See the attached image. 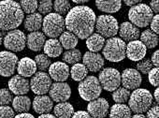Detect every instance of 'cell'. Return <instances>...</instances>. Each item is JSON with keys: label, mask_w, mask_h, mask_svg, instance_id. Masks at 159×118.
<instances>
[{"label": "cell", "mask_w": 159, "mask_h": 118, "mask_svg": "<svg viewBox=\"0 0 159 118\" xmlns=\"http://www.w3.org/2000/svg\"><path fill=\"white\" fill-rule=\"evenodd\" d=\"M149 7H150V9L152 10V12H154L155 14H158L159 7H158V1H157V0H153V1H151Z\"/></svg>", "instance_id": "obj_47"}, {"label": "cell", "mask_w": 159, "mask_h": 118, "mask_svg": "<svg viewBox=\"0 0 159 118\" xmlns=\"http://www.w3.org/2000/svg\"><path fill=\"white\" fill-rule=\"evenodd\" d=\"M158 68H152L150 72L148 73V78H149V82L152 85L157 87L159 81H158Z\"/></svg>", "instance_id": "obj_42"}, {"label": "cell", "mask_w": 159, "mask_h": 118, "mask_svg": "<svg viewBox=\"0 0 159 118\" xmlns=\"http://www.w3.org/2000/svg\"><path fill=\"white\" fill-rule=\"evenodd\" d=\"M98 81L104 90L112 92L120 87L121 74L113 68H106L100 71Z\"/></svg>", "instance_id": "obj_9"}, {"label": "cell", "mask_w": 159, "mask_h": 118, "mask_svg": "<svg viewBox=\"0 0 159 118\" xmlns=\"http://www.w3.org/2000/svg\"><path fill=\"white\" fill-rule=\"evenodd\" d=\"M158 20H159V16H158V14H155V16L152 17V21H151V23H150V25H151V30H152L154 34H156V35H158V33H159Z\"/></svg>", "instance_id": "obj_44"}, {"label": "cell", "mask_w": 159, "mask_h": 118, "mask_svg": "<svg viewBox=\"0 0 159 118\" xmlns=\"http://www.w3.org/2000/svg\"><path fill=\"white\" fill-rule=\"evenodd\" d=\"M59 42L62 48L66 50H72L78 45V38L69 31H65L60 35Z\"/></svg>", "instance_id": "obj_32"}, {"label": "cell", "mask_w": 159, "mask_h": 118, "mask_svg": "<svg viewBox=\"0 0 159 118\" xmlns=\"http://www.w3.org/2000/svg\"><path fill=\"white\" fill-rule=\"evenodd\" d=\"M140 73L135 68H125L121 75V83L127 90H136L141 84Z\"/></svg>", "instance_id": "obj_13"}, {"label": "cell", "mask_w": 159, "mask_h": 118, "mask_svg": "<svg viewBox=\"0 0 159 118\" xmlns=\"http://www.w3.org/2000/svg\"><path fill=\"white\" fill-rule=\"evenodd\" d=\"M71 118H92V117L85 111H78L73 113Z\"/></svg>", "instance_id": "obj_46"}, {"label": "cell", "mask_w": 159, "mask_h": 118, "mask_svg": "<svg viewBox=\"0 0 159 118\" xmlns=\"http://www.w3.org/2000/svg\"><path fill=\"white\" fill-rule=\"evenodd\" d=\"M131 118H146V117L142 113H136L135 115L131 116Z\"/></svg>", "instance_id": "obj_53"}, {"label": "cell", "mask_w": 159, "mask_h": 118, "mask_svg": "<svg viewBox=\"0 0 159 118\" xmlns=\"http://www.w3.org/2000/svg\"><path fill=\"white\" fill-rule=\"evenodd\" d=\"M153 96H154V98H155V102H156V104H158V102H159V97H158V89H157V88L155 89Z\"/></svg>", "instance_id": "obj_52"}, {"label": "cell", "mask_w": 159, "mask_h": 118, "mask_svg": "<svg viewBox=\"0 0 159 118\" xmlns=\"http://www.w3.org/2000/svg\"><path fill=\"white\" fill-rule=\"evenodd\" d=\"M158 110H159V107L157 105L152 106L151 109L147 111L146 118H158Z\"/></svg>", "instance_id": "obj_45"}, {"label": "cell", "mask_w": 159, "mask_h": 118, "mask_svg": "<svg viewBox=\"0 0 159 118\" xmlns=\"http://www.w3.org/2000/svg\"><path fill=\"white\" fill-rule=\"evenodd\" d=\"M152 104V95L147 89L138 88L130 94L128 99V107L135 113H142L147 111Z\"/></svg>", "instance_id": "obj_3"}, {"label": "cell", "mask_w": 159, "mask_h": 118, "mask_svg": "<svg viewBox=\"0 0 159 118\" xmlns=\"http://www.w3.org/2000/svg\"><path fill=\"white\" fill-rule=\"evenodd\" d=\"M14 111L10 106H0V118H14Z\"/></svg>", "instance_id": "obj_43"}, {"label": "cell", "mask_w": 159, "mask_h": 118, "mask_svg": "<svg viewBox=\"0 0 159 118\" xmlns=\"http://www.w3.org/2000/svg\"><path fill=\"white\" fill-rule=\"evenodd\" d=\"M140 3V0H135V1H128V0H125V4L126 6H133L135 4H139Z\"/></svg>", "instance_id": "obj_50"}, {"label": "cell", "mask_w": 159, "mask_h": 118, "mask_svg": "<svg viewBox=\"0 0 159 118\" xmlns=\"http://www.w3.org/2000/svg\"><path fill=\"white\" fill-rule=\"evenodd\" d=\"M78 91L83 99L86 101H93L99 97L102 92V87L97 77L87 76L80 83Z\"/></svg>", "instance_id": "obj_5"}, {"label": "cell", "mask_w": 159, "mask_h": 118, "mask_svg": "<svg viewBox=\"0 0 159 118\" xmlns=\"http://www.w3.org/2000/svg\"><path fill=\"white\" fill-rule=\"evenodd\" d=\"M44 54L47 55L49 58H56L59 57L63 53V48L56 39H50L45 41V44L43 46Z\"/></svg>", "instance_id": "obj_24"}, {"label": "cell", "mask_w": 159, "mask_h": 118, "mask_svg": "<svg viewBox=\"0 0 159 118\" xmlns=\"http://www.w3.org/2000/svg\"><path fill=\"white\" fill-rule=\"evenodd\" d=\"M53 112L56 118H71L74 113V108L68 102H61L55 105Z\"/></svg>", "instance_id": "obj_29"}, {"label": "cell", "mask_w": 159, "mask_h": 118, "mask_svg": "<svg viewBox=\"0 0 159 118\" xmlns=\"http://www.w3.org/2000/svg\"><path fill=\"white\" fill-rule=\"evenodd\" d=\"M14 118H35V116L28 112H25V113H19L18 115L14 116Z\"/></svg>", "instance_id": "obj_49"}, {"label": "cell", "mask_w": 159, "mask_h": 118, "mask_svg": "<svg viewBox=\"0 0 159 118\" xmlns=\"http://www.w3.org/2000/svg\"><path fill=\"white\" fill-rule=\"evenodd\" d=\"M18 57L11 52H0V75L3 77L11 76L16 68Z\"/></svg>", "instance_id": "obj_12"}, {"label": "cell", "mask_w": 159, "mask_h": 118, "mask_svg": "<svg viewBox=\"0 0 159 118\" xmlns=\"http://www.w3.org/2000/svg\"><path fill=\"white\" fill-rule=\"evenodd\" d=\"M52 8L55 11V13L63 16L67 14L70 10V3L67 0H55L52 4Z\"/></svg>", "instance_id": "obj_36"}, {"label": "cell", "mask_w": 159, "mask_h": 118, "mask_svg": "<svg viewBox=\"0 0 159 118\" xmlns=\"http://www.w3.org/2000/svg\"><path fill=\"white\" fill-rule=\"evenodd\" d=\"M73 2L76 3V4H85V3H88V0H84V1H79V0H74Z\"/></svg>", "instance_id": "obj_54"}, {"label": "cell", "mask_w": 159, "mask_h": 118, "mask_svg": "<svg viewBox=\"0 0 159 118\" xmlns=\"http://www.w3.org/2000/svg\"><path fill=\"white\" fill-rule=\"evenodd\" d=\"M95 28L100 36L105 38H113L118 33V21L111 15H100L96 19Z\"/></svg>", "instance_id": "obj_8"}, {"label": "cell", "mask_w": 159, "mask_h": 118, "mask_svg": "<svg viewBox=\"0 0 159 118\" xmlns=\"http://www.w3.org/2000/svg\"><path fill=\"white\" fill-rule=\"evenodd\" d=\"M119 35L121 37V40L125 42H131L134 40H138V39L140 36L139 29L132 25L130 22H124L119 26Z\"/></svg>", "instance_id": "obj_20"}, {"label": "cell", "mask_w": 159, "mask_h": 118, "mask_svg": "<svg viewBox=\"0 0 159 118\" xmlns=\"http://www.w3.org/2000/svg\"><path fill=\"white\" fill-rule=\"evenodd\" d=\"M49 76L55 83H65L69 77V68L64 62H54L49 68Z\"/></svg>", "instance_id": "obj_16"}, {"label": "cell", "mask_w": 159, "mask_h": 118, "mask_svg": "<svg viewBox=\"0 0 159 118\" xmlns=\"http://www.w3.org/2000/svg\"><path fill=\"white\" fill-rule=\"evenodd\" d=\"M53 108V101L46 95L37 96L33 100V109L39 114L50 113Z\"/></svg>", "instance_id": "obj_21"}, {"label": "cell", "mask_w": 159, "mask_h": 118, "mask_svg": "<svg viewBox=\"0 0 159 118\" xmlns=\"http://www.w3.org/2000/svg\"><path fill=\"white\" fill-rule=\"evenodd\" d=\"M12 100H13V97L9 89L6 88L0 89V105L8 106L12 102Z\"/></svg>", "instance_id": "obj_40"}, {"label": "cell", "mask_w": 159, "mask_h": 118, "mask_svg": "<svg viewBox=\"0 0 159 118\" xmlns=\"http://www.w3.org/2000/svg\"><path fill=\"white\" fill-rule=\"evenodd\" d=\"M6 49L11 52H21L25 48L26 37L25 33L19 29L9 31L3 40Z\"/></svg>", "instance_id": "obj_10"}, {"label": "cell", "mask_w": 159, "mask_h": 118, "mask_svg": "<svg viewBox=\"0 0 159 118\" xmlns=\"http://www.w3.org/2000/svg\"><path fill=\"white\" fill-rule=\"evenodd\" d=\"M34 61H35V63L37 65V68H39V71H43V72L45 70H47L50 68V66L52 65L51 59L47 55L41 54L36 55Z\"/></svg>", "instance_id": "obj_37"}, {"label": "cell", "mask_w": 159, "mask_h": 118, "mask_svg": "<svg viewBox=\"0 0 159 118\" xmlns=\"http://www.w3.org/2000/svg\"><path fill=\"white\" fill-rule=\"evenodd\" d=\"M38 118H56L54 115L50 114V113H46V114H40Z\"/></svg>", "instance_id": "obj_51"}, {"label": "cell", "mask_w": 159, "mask_h": 118, "mask_svg": "<svg viewBox=\"0 0 159 118\" xmlns=\"http://www.w3.org/2000/svg\"><path fill=\"white\" fill-rule=\"evenodd\" d=\"M153 17V12L146 4H139L133 6L128 12V19L135 26L147 27Z\"/></svg>", "instance_id": "obj_6"}, {"label": "cell", "mask_w": 159, "mask_h": 118, "mask_svg": "<svg viewBox=\"0 0 159 118\" xmlns=\"http://www.w3.org/2000/svg\"><path fill=\"white\" fill-rule=\"evenodd\" d=\"M17 71L24 78L31 77L37 72V65L32 58L24 57L17 63Z\"/></svg>", "instance_id": "obj_22"}, {"label": "cell", "mask_w": 159, "mask_h": 118, "mask_svg": "<svg viewBox=\"0 0 159 118\" xmlns=\"http://www.w3.org/2000/svg\"><path fill=\"white\" fill-rule=\"evenodd\" d=\"M147 48L140 40H134L128 42L125 50V56L132 61H140L146 55Z\"/></svg>", "instance_id": "obj_17"}, {"label": "cell", "mask_w": 159, "mask_h": 118, "mask_svg": "<svg viewBox=\"0 0 159 118\" xmlns=\"http://www.w3.org/2000/svg\"><path fill=\"white\" fill-rule=\"evenodd\" d=\"M2 41H3V37H2V32L0 31V45L2 44Z\"/></svg>", "instance_id": "obj_55"}, {"label": "cell", "mask_w": 159, "mask_h": 118, "mask_svg": "<svg viewBox=\"0 0 159 118\" xmlns=\"http://www.w3.org/2000/svg\"><path fill=\"white\" fill-rule=\"evenodd\" d=\"M69 72H70L71 78L76 82H82L84 79L86 78L88 74V70L85 68V66L84 64H80V63L73 65Z\"/></svg>", "instance_id": "obj_33"}, {"label": "cell", "mask_w": 159, "mask_h": 118, "mask_svg": "<svg viewBox=\"0 0 159 118\" xmlns=\"http://www.w3.org/2000/svg\"><path fill=\"white\" fill-rule=\"evenodd\" d=\"M105 45V39L98 33H93L86 40V46L89 52L98 53L100 52Z\"/></svg>", "instance_id": "obj_26"}, {"label": "cell", "mask_w": 159, "mask_h": 118, "mask_svg": "<svg viewBox=\"0 0 159 118\" xmlns=\"http://www.w3.org/2000/svg\"><path fill=\"white\" fill-rule=\"evenodd\" d=\"M49 94L52 101L66 102L71 96V89L66 83H53L50 87Z\"/></svg>", "instance_id": "obj_14"}, {"label": "cell", "mask_w": 159, "mask_h": 118, "mask_svg": "<svg viewBox=\"0 0 159 118\" xmlns=\"http://www.w3.org/2000/svg\"><path fill=\"white\" fill-rule=\"evenodd\" d=\"M9 89L10 91L17 96H24L27 94L30 90V84L28 80L25 78L20 76V75H15L13 76L10 81H9Z\"/></svg>", "instance_id": "obj_18"}, {"label": "cell", "mask_w": 159, "mask_h": 118, "mask_svg": "<svg viewBox=\"0 0 159 118\" xmlns=\"http://www.w3.org/2000/svg\"><path fill=\"white\" fill-rule=\"evenodd\" d=\"M63 60L66 64H71L75 65L79 63L82 59V53L78 49H72V50H67L63 54Z\"/></svg>", "instance_id": "obj_34"}, {"label": "cell", "mask_w": 159, "mask_h": 118, "mask_svg": "<svg viewBox=\"0 0 159 118\" xmlns=\"http://www.w3.org/2000/svg\"><path fill=\"white\" fill-rule=\"evenodd\" d=\"M84 65L91 72L99 71L104 66V58L98 53L86 52L83 57Z\"/></svg>", "instance_id": "obj_19"}, {"label": "cell", "mask_w": 159, "mask_h": 118, "mask_svg": "<svg viewBox=\"0 0 159 118\" xmlns=\"http://www.w3.org/2000/svg\"><path fill=\"white\" fill-rule=\"evenodd\" d=\"M97 8L103 12L106 13H115L118 11H120L122 7V2L119 0H114V1H101L98 0L96 1Z\"/></svg>", "instance_id": "obj_28"}, {"label": "cell", "mask_w": 159, "mask_h": 118, "mask_svg": "<svg viewBox=\"0 0 159 118\" xmlns=\"http://www.w3.org/2000/svg\"><path fill=\"white\" fill-rule=\"evenodd\" d=\"M140 41L144 44L146 48L152 49L158 45V35L154 34L151 29H145L142 33H140Z\"/></svg>", "instance_id": "obj_31"}, {"label": "cell", "mask_w": 159, "mask_h": 118, "mask_svg": "<svg viewBox=\"0 0 159 118\" xmlns=\"http://www.w3.org/2000/svg\"><path fill=\"white\" fill-rule=\"evenodd\" d=\"M129 97V90L124 87H119L112 93V99L116 102V104H125L126 101H128Z\"/></svg>", "instance_id": "obj_35"}, {"label": "cell", "mask_w": 159, "mask_h": 118, "mask_svg": "<svg viewBox=\"0 0 159 118\" xmlns=\"http://www.w3.org/2000/svg\"><path fill=\"white\" fill-rule=\"evenodd\" d=\"M136 68H137V70L139 73H142V74L146 75L153 68V65H152V61L150 59H142L139 62H138V64L136 65Z\"/></svg>", "instance_id": "obj_39"}, {"label": "cell", "mask_w": 159, "mask_h": 118, "mask_svg": "<svg viewBox=\"0 0 159 118\" xmlns=\"http://www.w3.org/2000/svg\"><path fill=\"white\" fill-rule=\"evenodd\" d=\"M43 18L41 14L39 12H34L32 14H28L25 20V28L31 32H37L42 27Z\"/></svg>", "instance_id": "obj_25"}, {"label": "cell", "mask_w": 159, "mask_h": 118, "mask_svg": "<svg viewBox=\"0 0 159 118\" xmlns=\"http://www.w3.org/2000/svg\"><path fill=\"white\" fill-rule=\"evenodd\" d=\"M158 51H155L153 54H152V58L150 59L151 61H152V65L155 67V68H158V64H159V62H158Z\"/></svg>", "instance_id": "obj_48"}, {"label": "cell", "mask_w": 159, "mask_h": 118, "mask_svg": "<svg viewBox=\"0 0 159 118\" xmlns=\"http://www.w3.org/2000/svg\"><path fill=\"white\" fill-rule=\"evenodd\" d=\"M126 44L120 38H111L105 41L102 49L103 56L111 62H120L125 58Z\"/></svg>", "instance_id": "obj_4"}, {"label": "cell", "mask_w": 159, "mask_h": 118, "mask_svg": "<svg viewBox=\"0 0 159 118\" xmlns=\"http://www.w3.org/2000/svg\"><path fill=\"white\" fill-rule=\"evenodd\" d=\"M30 89L35 93L36 95L42 96L49 92L50 87L52 85V79L48 75V73L39 71L36 72L32 79L29 82Z\"/></svg>", "instance_id": "obj_11"}, {"label": "cell", "mask_w": 159, "mask_h": 118, "mask_svg": "<svg viewBox=\"0 0 159 118\" xmlns=\"http://www.w3.org/2000/svg\"><path fill=\"white\" fill-rule=\"evenodd\" d=\"M38 1L36 0H22L20 2V7L23 11V12L27 13V14H32L36 12V10L38 9Z\"/></svg>", "instance_id": "obj_38"}, {"label": "cell", "mask_w": 159, "mask_h": 118, "mask_svg": "<svg viewBox=\"0 0 159 118\" xmlns=\"http://www.w3.org/2000/svg\"><path fill=\"white\" fill-rule=\"evenodd\" d=\"M65 28L64 17L55 12L46 15L43 19L42 30L45 36H48L52 39H56L64 32Z\"/></svg>", "instance_id": "obj_7"}, {"label": "cell", "mask_w": 159, "mask_h": 118, "mask_svg": "<svg viewBox=\"0 0 159 118\" xmlns=\"http://www.w3.org/2000/svg\"><path fill=\"white\" fill-rule=\"evenodd\" d=\"M13 111L19 113L28 112L31 108V100L26 96H17L12 100Z\"/></svg>", "instance_id": "obj_27"}, {"label": "cell", "mask_w": 159, "mask_h": 118, "mask_svg": "<svg viewBox=\"0 0 159 118\" xmlns=\"http://www.w3.org/2000/svg\"><path fill=\"white\" fill-rule=\"evenodd\" d=\"M96 19V13L91 8L78 6L67 12L65 19V26L77 38L85 40L93 34Z\"/></svg>", "instance_id": "obj_1"}, {"label": "cell", "mask_w": 159, "mask_h": 118, "mask_svg": "<svg viewBox=\"0 0 159 118\" xmlns=\"http://www.w3.org/2000/svg\"><path fill=\"white\" fill-rule=\"evenodd\" d=\"M132 111L125 104H114L110 110V118H131Z\"/></svg>", "instance_id": "obj_30"}, {"label": "cell", "mask_w": 159, "mask_h": 118, "mask_svg": "<svg viewBox=\"0 0 159 118\" xmlns=\"http://www.w3.org/2000/svg\"><path fill=\"white\" fill-rule=\"evenodd\" d=\"M25 13L20 4L13 0H3L0 2V31L16 29L24 21Z\"/></svg>", "instance_id": "obj_2"}, {"label": "cell", "mask_w": 159, "mask_h": 118, "mask_svg": "<svg viewBox=\"0 0 159 118\" xmlns=\"http://www.w3.org/2000/svg\"><path fill=\"white\" fill-rule=\"evenodd\" d=\"M45 41V35L40 31L31 32L26 37V45L29 48V50L33 52H39L40 50H42Z\"/></svg>", "instance_id": "obj_23"}, {"label": "cell", "mask_w": 159, "mask_h": 118, "mask_svg": "<svg viewBox=\"0 0 159 118\" xmlns=\"http://www.w3.org/2000/svg\"><path fill=\"white\" fill-rule=\"evenodd\" d=\"M109 108V102L103 97H98L89 102L87 106V112L93 118H104L108 114Z\"/></svg>", "instance_id": "obj_15"}, {"label": "cell", "mask_w": 159, "mask_h": 118, "mask_svg": "<svg viewBox=\"0 0 159 118\" xmlns=\"http://www.w3.org/2000/svg\"><path fill=\"white\" fill-rule=\"evenodd\" d=\"M38 10L39 14H50L52 10V2L51 0H42L38 4Z\"/></svg>", "instance_id": "obj_41"}]
</instances>
